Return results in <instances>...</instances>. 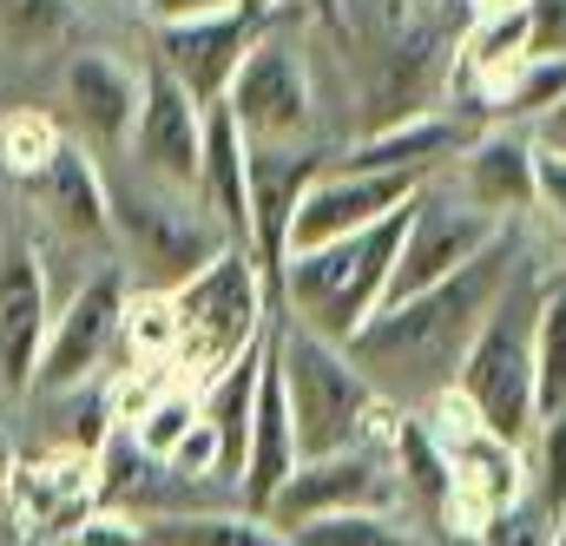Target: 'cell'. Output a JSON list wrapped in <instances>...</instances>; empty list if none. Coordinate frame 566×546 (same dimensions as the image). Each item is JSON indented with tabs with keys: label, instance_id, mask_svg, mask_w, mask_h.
<instances>
[{
	"label": "cell",
	"instance_id": "1",
	"mask_svg": "<svg viewBox=\"0 0 566 546\" xmlns=\"http://www.w3.org/2000/svg\"><path fill=\"white\" fill-rule=\"evenodd\" d=\"M514 271H521V244H514V224H507L501 244L481 251L461 276L434 283V290L409 296V303L376 309L369 329L349 343V363L369 376V389H376L389 409H402V414L428 409L441 389H454L468 343L481 336V323H488L494 303L507 296Z\"/></svg>",
	"mask_w": 566,
	"mask_h": 546
},
{
	"label": "cell",
	"instance_id": "2",
	"mask_svg": "<svg viewBox=\"0 0 566 546\" xmlns=\"http://www.w3.org/2000/svg\"><path fill=\"white\" fill-rule=\"evenodd\" d=\"M106 218H113V264L126 271L133 290H178L205 264H218L231 251L224 224L191 198L171 191L158 178L133 171L126 158L106 165Z\"/></svg>",
	"mask_w": 566,
	"mask_h": 546
},
{
	"label": "cell",
	"instance_id": "3",
	"mask_svg": "<svg viewBox=\"0 0 566 546\" xmlns=\"http://www.w3.org/2000/svg\"><path fill=\"white\" fill-rule=\"evenodd\" d=\"M409 204L396 218H382L376 231H356V238H336L323 251L290 258L277 276V316L303 323L310 336H323L336 349H349L369 329V316L382 309V296H389V271H396V251H402Z\"/></svg>",
	"mask_w": 566,
	"mask_h": 546
},
{
	"label": "cell",
	"instance_id": "4",
	"mask_svg": "<svg viewBox=\"0 0 566 546\" xmlns=\"http://www.w3.org/2000/svg\"><path fill=\"white\" fill-rule=\"evenodd\" d=\"M271 316H277L271 309V283L251 264V251H224L191 283H178L171 290V329H178L171 376H178V389L205 396L231 363H244L271 336Z\"/></svg>",
	"mask_w": 566,
	"mask_h": 546
},
{
	"label": "cell",
	"instance_id": "5",
	"mask_svg": "<svg viewBox=\"0 0 566 546\" xmlns=\"http://www.w3.org/2000/svg\"><path fill=\"white\" fill-rule=\"evenodd\" d=\"M271 369H277V382H283V402H290V428H296V454L303 461L363 448L369 414L382 409V396L349 363V349L310 336L290 316H271Z\"/></svg>",
	"mask_w": 566,
	"mask_h": 546
},
{
	"label": "cell",
	"instance_id": "6",
	"mask_svg": "<svg viewBox=\"0 0 566 546\" xmlns=\"http://www.w3.org/2000/svg\"><path fill=\"white\" fill-rule=\"evenodd\" d=\"M231 126L244 145H329L323 138V99H316V60L303 20L264 27L224 93Z\"/></svg>",
	"mask_w": 566,
	"mask_h": 546
},
{
	"label": "cell",
	"instance_id": "7",
	"mask_svg": "<svg viewBox=\"0 0 566 546\" xmlns=\"http://www.w3.org/2000/svg\"><path fill=\"white\" fill-rule=\"evenodd\" d=\"M521 283H527V258H521V271L507 283V296L494 303V316L481 323V336L468 343L461 376H454V396L481 414V428L514 441V448H527L534 428H541V409H534V349H527L534 316L521 303Z\"/></svg>",
	"mask_w": 566,
	"mask_h": 546
},
{
	"label": "cell",
	"instance_id": "8",
	"mask_svg": "<svg viewBox=\"0 0 566 546\" xmlns=\"http://www.w3.org/2000/svg\"><path fill=\"white\" fill-rule=\"evenodd\" d=\"M126 271L119 264H99L86 271L53 309V329H46V349L33 363V389L27 402L40 396H73V389H93L106 382V363H113V343H119V309H126Z\"/></svg>",
	"mask_w": 566,
	"mask_h": 546
},
{
	"label": "cell",
	"instance_id": "9",
	"mask_svg": "<svg viewBox=\"0 0 566 546\" xmlns=\"http://www.w3.org/2000/svg\"><path fill=\"white\" fill-rule=\"evenodd\" d=\"M501 231H507V224H494L488 211H474L454 185H441V178L422 185L416 204H409V224H402V251H396V271H389V296H382V309L422 296V290L448 283V276H461L481 251L501 244Z\"/></svg>",
	"mask_w": 566,
	"mask_h": 546
},
{
	"label": "cell",
	"instance_id": "10",
	"mask_svg": "<svg viewBox=\"0 0 566 546\" xmlns=\"http://www.w3.org/2000/svg\"><path fill=\"white\" fill-rule=\"evenodd\" d=\"M402 481H396V461L376 454V448H343V454H316V461H296V474L283 481L264 507V521L277 534H296L310 521H329V514H402Z\"/></svg>",
	"mask_w": 566,
	"mask_h": 546
},
{
	"label": "cell",
	"instance_id": "11",
	"mask_svg": "<svg viewBox=\"0 0 566 546\" xmlns=\"http://www.w3.org/2000/svg\"><path fill=\"white\" fill-rule=\"evenodd\" d=\"M53 309H60V290L46 271V244L13 218L0 231V396L7 402H27Z\"/></svg>",
	"mask_w": 566,
	"mask_h": 546
},
{
	"label": "cell",
	"instance_id": "12",
	"mask_svg": "<svg viewBox=\"0 0 566 546\" xmlns=\"http://www.w3.org/2000/svg\"><path fill=\"white\" fill-rule=\"evenodd\" d=\"M133 119H139V66L106 53V46H80L60 66V126H66V138L86 158L113 165V158H126Z\"/></svg>",
	"mask_w": 566,
	"mask_h": 546
},
{
	"label": "cell",
	"instance_id": "13",
	"mask_svg": "<svg viewBox=\"0 0 566 546\" xmlns=\"http://www.w3.org/2000/svg\"><path fill=\"white\" fill-rule=\"evenodd\" d=\"M336 145H251L244 158V185H251V264L271 283V309H277V276L290 264V218L303 204V191L329 171Z\"/></svg>",
	"mask_w": 566,
	"mask_h": 546
},
{
	"label": "cell",
	"instance_id": "14",
	"mask_svg": "<svg viewBox=\"0 0 566 546\" xmlns=\"http://www.w3.org/2000/svg\"><path fill=\"white\" fill-rule=\"evenodd\" d=\"M198 158H205V106L171 73L139 60V119H133V138H126V165L198 198Z\"/></svg>",
	"mask_w": 566,
	"mask_h": 546
},
{
	"label": "cell",
	"instance_id": "15",
	"mask_svg": "<svg viewBox=\"0 0 566 546\" xmlns=\"http://www.w3.org/2000/svg\"><path fill=\"white\" fill-rule=\"evenodd\" d=\"M27 191V211H33V238L40 244H73V251H99V258H113V218H106V165L99 158H86L73 138H66V151L33 178V185H20Z\"/></svg>",
	"mask_w": 566,
	"mask_h": 546
},
{
	"label": "cell",
	"instance_id": "16",
	"mask_svg": "<svg viewBox=\"0 0 566 546\" xmlns=\"http://www.w3.org/2000/svg\"><path fill=\"white\" fill-rule=\"evenodd\" d=\"M416 191H422L416 178H389V171H343V165H329V171L303 191V204H296V218H290V258L323 251V244L356 238V231H376V224H382V218H396Z\"/></svg>",
	"mask_w": 566,
	"mask_h": 546
},
{
	"label": "cell",
	"instance_id": "17",
	"mask_svg": "<svg viewBox=\"0 0 566 546\" xmlns=\"http://www.w3.org/2000/svg\"><path fill=\"white\" fill-rule=\"evenodd\" d=\"M474 119L461 106H434V113H416V119H396L382 133H356L329 165L343 171H389V178H416V185H434L468 145H474Z\"/></svg>",
	"mask_w": 566,
	"mask_h": 546
},
{
	"label": "cell",
	"instance_id": "18",
	"mask_svg": "<svg viewBox=\"0 0 566 546\" xmlns=\"http://www.w3.org/2000/svg\"><path fill=\"white\" fill-rule=\"evenodd\" d=\"M264 27H251L238 7L231 13H211V20H185V27H151V66L158 73H171L205 113L211 106H224V93H231V80H238V66H244V53H251V40H258Z\"/></svg>",
	"mask_w": 566,
	"mask_h": 546
},
{
	"label": "cell",
	"instance_id": "19",
	"mask_svg": "<svg viewBox=\"0 0 566 546\" xmlns=\"http://www.w3.org/2000/svg\"><path fill=\"white\" fill-rule=\"evenodd\" d=\"M541 151H534V133H521V126H488V133H474V145L454 158V191L474 204V211H488L494 224H514V218H527L534 204H541Z\"/></svg>",
	"mask_w": 566,
	"mask_h": 546
},
{
	"label": "cell",
	"instance_id": "20",
	"mask_svg": "<svg viewBox=\"0 0 566 546\" xmlns=\"http://www.w3.org/2000/svg\"><path fill=\"white\" fill-rule=\"evenodd\" d=\"M244 158L251 145L231 126L224 106L205 113V158H198V204L224 224L231 251H251V185H244Z\"/></svg>",
	"mask_w": 566,
	"mask_h": 546
},
{
	"label": "cell",
	"instance_id": "21",
	"mask_svg": "<svg viewBox=\"0 0 566 546\" xmlns=\"http://www.w3.org/2000/svg\"><path fill=\"white\" fill-rule=\"evenodd\" d=\"M145 546H290L271 521L244 514V507H191V514H151L139 521Z\"/></svg>",
	"mask_w": 566,
	"mask_h": 546
},
{
	"label": "cell",
	"instance_id": "22",
	"mask_svg": "<svg viewBox=\"0 0 566 546\" xmlns=\"http://www.w3.org/2000/svg\"><path fill=\"white\" fill-rule=\"evenodd\" d=\"M527 349H534V409H541V421H554V414H566V283L541 290Z\"/></svg>",
	"mask_w": 566,
	"mask_h": 546
},
{
	"label": "cell",
	"instance_id": "23",
	"mask_svg": "<svg viewBox=\"0 0 566 546\" xmlns=\"http://www.w3.org/2000/svg\"><path fill=\"white\" fill-rule=\"evenodd\" d=\"M60 151H66V126H60V113H40V106H13V113H0V171H7L13 185H33Z\"/></svg>",
	"mask_w": 566,
	"mask_h": 546
},
{
	"label": "cell",
	"instance_id": "24",
	"mask_svg": "<svg viewBox=\"0 0 566 546\" xmlns=\"http://www.w3.org/2000/svg\"><path fill=\"white\" fill-rule=\"evenodd\" d=\"M290 546H422V534L409 527V514H329L296 527Z\"/></svg>",
	"mask_w": 566,
	"mask_h": 546
},
{
	"label": "cell",
	"instance_id": "25",
	"mask_svg": "<svg viewBox=\"0 0 566 546\" xmlns=\"http://www.w3.org/2000/svg\"><path fill=\"white\" fill-rule=\"evenodd\" d=\"M521 494H534L554 521H566V414L534 428V441H527V487Z\"/></svg>",
	"mask_w": 566,
	"mask_h": 546
},
{
	"label": "cell",
	"instance_id": "26",
	"mask_svg": "<svg viewBox=\"0 0 566 546\" xmlns=\"http://www.w3.org/2000/svg\"><path fill=\"white\" fill-rule=\"evenodd\" d=\"M198 414H205V409H198V396H191V389H165V396H158L133 428H119V434H133V448H139V454L165 461V454L198 428Z\"/></svg>",
	"mask_w": 566,
	"mask_h": 546
},
{
	"label": "cell",
	"instance_id": "27",
	"mask_svg": "<svg viewBox=\"0 0 566 546\" xmlns=\"http://www.w3.org/2000/svg\"><path fill=\"white\" fill-rule=\"evenodd\" d=\"M80 20V0H0V40L13 46H53Z\"/></svg>",
	"mask_w": 566,
	"mask_h": 546
},
{
	"label": "cell",
	"instance_id": "28",
	"mask_svg": "<svg viewBox=\"0 0 566 546\" xmlns=\"http://www.w3.org/2000/svg\"><path fill=\"white\" fill-rule=\"evenodd\" d=\"M554 540H560V521H554L534 494H521V501H507V507L481 527L474 546H554Z\"/></svg>",
	"mask_w": 566,
	"mask_h": 546
},
{
	"label": "cell",
	"instance_id": "29",
	"mask_svg": "<svg viewBox=\"0 0 566 546\" xmlns=\"http://www.w3.org/2000/svg\"><path fill=\"white\" fill-rule=\"evenodd\" d=\"M534 151H541V145H534ZM534 171H541V204H534V211L554 224V238L566 244V151H541Z\"/></svg>",
	"mask_w": 566,
	"mask_h": 546
},
{
	"label": "cell",
	"instance_id": "30",
	"mask_svg": "<svg viewBox=\"0 0 566 546\" xmlns=\"http://www.w3.org/2000/svg\"><path fill=\"white\" fill-rule=\"evenodd\" d=\"M238 0H151L145 7V27H185V20H211V13H231Z\"/></svg>",
	"mask_w": 566,
	"mask_h": 546
},
{
	"label": "cell",
	"instance_id": "31",
	"mask_svg": "<svg viewBox=\"0 0 566 546\" xmlns=\"http://www.w3.org/2000/svg\"><path fill=\"white\" fill-rule=\"evenodd\" d=\"M534 53H566V0H527Z\"/></svg>",
	"mask_w": 566,
	"mask_h": 546
},
{
	"label": "cell",
	"instance_id": "32",
	"mask_svg": "<svg viewBox=\"0 0 566 546\" xmlns=\"http://www.w3.org/2000/svg\"><path fill=\"white\" fill-rule=\"evenodd\" d=\"M534 145H541V151H566V99L541 119V126H534Z\"/></svg>",
	"mask_w": 566,
	"mask_h": 546
},
{
	"label": "cell",
	"instance_id": "33",
	"mask_svg": "<svg viewBox=\"0 0 566 546\" xmlns=\"http://www.w3.org/2000/svg\"><path fill=\"white\" fill-rule=\"evenodd\" d=\"M303 20H316V27H329L336 33V20H343V0H290Z\"/></svg>",
	"mask_w": 566,
	"mask_h": 546
},
{
	"label": "cell",
	"instance_id": "34",
	"mask_svg": "<svg viewBox=\"0 0 566 546\" xmlns=\"http://www.w3.org/2000/svg\"><path fill=\"white\" fill-rule=\"evenodd\" d=\"M119 7H133V13H139V20H145V7H151V0H119Z\"/></svg>",
	"mask_w": 566,
	"mask_h": 546
},
{
	"label": "cell",
	"instance_id": "35",
	"mask_svg": "<svg viewBox=\"0 0 566 546\" xmlns=\"http://www.w3.org/2000/svg\"><path fill=\"white\" fill-rule=\"evenodd\" d=\"M7 224H13V218H7V198H0V231H7Z\"/></svg>",
	"mask_w": 566,
	"mask_h": 546
},
{
	"label": "cell",
	"instance_id": "36",
	"mask_svg": "<svg viewBox=\"0 0 566 546\" xmlns=\"http://www.w3.org/2000/svg\"><path fill=\"white\" fill-rule=\"evenodd\" d=\"M0 402H7V396H0Z\"/></svg>",
	"mask_w": 566,
	"mask_h": 546
}]
</instances>
